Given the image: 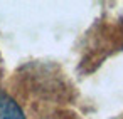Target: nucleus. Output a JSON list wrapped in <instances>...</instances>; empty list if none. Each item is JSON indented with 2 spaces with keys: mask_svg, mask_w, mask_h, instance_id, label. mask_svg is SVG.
<instances>
[{
  "mask_svg": "<svg viewBox=\"0 0 123 119\" xmlns=\"http://www.w3.org/2000/svg\"><path fill=\"white\" fill-rule=\"evenodd\" d=\"M0 119H25L17 102L4 92H0Z\"/></svg>",
  "mask_w": 123,
  "mask_h": 119,
  "instance_id": "1",
  "label": "nucleus"
}]
</instances>
